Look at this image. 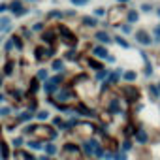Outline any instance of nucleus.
Wrapping results in <instances>:
<instances>
[{
	"mask_svg": "<svg viewBox=\"0 0 160 160\" xmlns=\"http://www.w3.org/2000/svg\"><path fill=\"white\" fill-rule=\"evenodd\" d=\"M12 147L13 149H23L25 145H27V138L25 136H17V138H12Z\"/></svg>",
	"mask_w": 160,
	"mask_h": 160,
	"instance_id": "42",
	"label": "nucleus"
},
{
	"mask_svg": "<svg viewBox=\"0 0 160 160\" xmlns=\"http://www.w3.org/2000/svg\"><path fill=\"white\" fill-rule=\"evenodd\" d=\"M122 73H124V68H121V66H117V68H113L111 72H109V75H108V79L106 81L113 87V85H119L121 81H122Z\"/></svg>",
	"mask_w": 160,
	"mask_h": 160,
	"instance_id": "14",
	"label": "nucleus"
},
{
	"mask_svg": "<svg viewBox=\"0 0 160 160\" xmlns=\"http://www.w3.org/2000/svg\"><path fill=\"white\" fill-rule=\"evenodd\" d=\"M60 87L58 85H55L53 81H51V79H47V81H43L42 83V91L47 94V96H53V94H57V91H58Z\"/></svg>",
	"mask_w": 160,
	"mask_h": 160,
	"instance_id": "25",
	"label": "nucleus"
},
{
	"mask_svg": "<svg viewBox=\"0 0 160 160\" xmlns=\"http://www.w3.org/2000/svg\"><path fill=\"white\" fill-rule=\"evenodd\" d=\"M58 42H60V40H58V34H57V28H55V27H47V28L40 34V43H45V45H49V47H57Z\"/></svg>",
	"mask_w": 160,
	"mask_h": 160,
	"instance_id": "9",
	"label": "nucleus"
},
{
	"mask_svg": "<svg viewBox=\"0 0 160 160\" xmlns=\"http://www.w3.org/2000/svg\"><path fill=\"white\" fill-rule=\"evenodd\" d=\"M60 136V130H57L51 122H38L36 124V134L34 138L42 139V141H57Z\"/></svg>",
	"mask_w": 160,
	"mask_h": 160,
	"instance_id": "4",
	"label": "nucleus"
},
{
	"mask_svg": "<svg viewBox=\"0 0 160 160\" xmlns=\"http://www.w3.org/2000/svg\"><path fill=\"white\" fill-rule=\"evenodd\" d=\"M121 34H122V36H130V34H134V25H130V23H122V25H121Z\"/></svg>",
	"mask_w": 160,
	"mask_h": 160,
	"instance_id": "45",
	"label": "nucleus"
},
{
	"mask_svg": "<svg viewBox=\"0 0 160 160\" xmlns=\"http://www.w3.org/2000/svg\"><path fill=\"white\" fill-rule=\"evenodd\" d=\"M43 152H45L47 156H51V158H55V156H58V152H60V147L57 145V141H45V147H43Z\"/></svg>",
	"mask_w": 160,
	"mask_h": 160,
	"instance_id": "22",
	"label": "nucleus"
},
{
	"mask_svg": "<svg viewBox=\"0 0 160 160\" xmlns=\"http://www.w3.org/2000/svg\"><path fill=\"white\" fill-rule=\"evenodd\" d=\"M40 89H42V81H40V79H36V77H32V79H30V83H28V89H27L25 92L30 94V96H38Z\"/></svg>",
	"mask_w": 160,
	"mask_h": 160,
	"instance_id": "23",
	"label": "nucleus"
},
{
	"mask_svg": "<svg viewBox=\"0 0 160 160\" xmlns=\"http://www.w3.org/2000/svg\"><path fill=\"white\" fill-rule=\"evenodd\" d=\"M13 111V106H0V119H12Z\"/></svg>",
	"mask_w": 160,
	"mask_h": 160,
	"instance_id": "40",
	"label": "nucleus"
},
{
	"mask_svg": "<svg viewBox=\"0 0 160 160\" xmlns=\"http://www.w3.org/2000/svg\"><path fill=\"white\" fill-rule=\"evenodd\" d=\"M68 2L72 4V6H75V8H83L85 4H89L91 0H68Z\"/></svg>",
	"mask_w": 160,
	"mask_h": 160,
	"instance_id": "50",
	"label": "nucleus"
},
{
	"mask_svg": "<svg viewBox=\"0 0 160 160\" xmlns=\"http://www.w3.org/2000/svg\"><path fill=\"white\" fill-rule=\"evenodd\" d=\"M15 119H17V122L19 124H28V122H34L36 119H34V111H30V109H21V111H17V115H15Z\"/></svg>",
	"mask_w": 160,
	"mask_h": 160,
	"instance_id": "18",
	"label": "nucleus"
},
{
	"mask_svg": "<svg viewBox=\"0 0 160 160\" xmlns=\"http://www.w3.org/2000/svg\"><path fill=\"white\" fill-rule=\"evenodd\" d=\"M134 40H136V43L141 45V47H151V45H154L152 32H149L147 28H138V30H134Z\"/></svg>",
	"mask_w": 160,
	"mask_h": 160,
	"instance_id": "8",
	"label": "nucleus"
},
{
	"mask_svg": "<svg viewBox=\"0 0 160 160\" xmlns=\"http://www.w3.org/2000/svg\"><path fill=\"white\" fill-rule=\"evenodd\" d=\"M152 40H154V45H160V23L152 27Z\"/></svg>",
	"mask_w": 160,
	"mask_h": 160,
	"instance_id": "47",
	"label": "nucleus"
},
{
	"mask_svg": "<svg viewBox=\"0 0 160 160\" xmlns=\"http://www.w3.org/2000/svg\"><path fill=\"white\" fill-rule=\"evenodd\" d=\"M83 64H85L89 70H92V72H98V70L106 68V62L100 60V58H96V57H92V55H87V57L83 58Z\"/></svg>",
	"mask_w": 160,
	"mask_h": 160,
	"instance_id": "12",
	"label": "nucleus"
},
{
	"mask_svg": "<svg viewBox=\"0 0 160 160\" xmlns=\"http://www.w3.org/2000/svg\"><path fill=\"white\" fill-rule=\"evenodd\" d=\"M113 160H128V152L117 151V152H113Z\"/></svg>",
	"mask_w": 160,
	"mask_h": 160,
	"instance_id": "49",
	"label": "nucleus"
},
{
	"mask_svg": "<svg viewBox=\"0 0 160 160\" xmlns=\"http://www.w3.org/2000/svg\"><path fill=\"white\" fill-rule=\"evenodd\" d=\"M8 12V2H0V13H6Z\"/></svg>",
	"mask_w": 160,
	"mask_h": 160,
	"instance_id": "52",
	"label": "nucleus"
},
{
	"mask_svg": "<svg viewBox=\"0 0 160 160\" xmlns=\"http://www.w3.org/2000/svg\"><path fill=\"white\" fill-rule=\"evenodd\" d=\"M154 13H156V17L160 19V6H156V8H154Z\"/></svg>",
	"mask_w": 160,
	"mask_h": 160,
	"instance_id": "57",
	"label": "nucleus"
},
{
	"mask_svg": "<svg viewBox=\"0 0 160 160\" xmlns=\"http://www.w3.org/2000/svg\"><path fill=\"white\" fill-rule=\"evenodd\" d=\"M51 2H57V0H51Z\"/></svg>",
	"mask_w": 160,
	"mask_h": 160,
	"instance_id": "62",
	"label": "nucleus"
},
{
	"mask_svg": "<svg viewBox=\"0 0 160 160\" xmlns=\"http://www.w3.org/2000/svg\"><path fill=\"white\" fill-rule=\"evenodd\" d=\"M132 0H117V4H122V6H128Z\"/></svg>",
	"mask_w": 160,
	"mask_h": 160,
	"instance_id": "56",
	"label": "nucleus"
},
{
	"mask_svg": "<svg viewBox=\"0 0 160 160\" xmlns=\"http://www.w3.org/2000/svg\"><path fill=\"white\" fill-rule=\"evenodd\" d=\"M2 47H4V53H6V55H10L12 51H15V45H13V40H12V38H8V40H4V43H2Z\"/></svg>",
	"mask_w": 160,
	"mask_h": 160,
	"instance_id": "46",
	"label": "nucleus"
},
{
	"mask_svg": "<svg viewBox=\"0 0 160 160\" xmlns=\"http://www.w3.org/2000/svg\"><path fill=\"white\" fill-rule=\"evenodd\" d=\"M53 160H57V158H53Z\"/></svg>",
	"mask_w": 160,
	"mask_h": 160,
	"instance_id": "64",
	"label": "nucleus"
},
{
	"mask_svg": "<svg viewBox=\"0 0 160 160\" xmlns=\"http://www.w3.org/2000/svg\"><path fill=\"white\" fill-rule=\"evenodd\" d=\"M49 72H51L49 68H38V70H36V73H34V77H36V79H40V81L43 83V81H47V79L51 77V75H49Z\"/></svg>",
	"mask_w": 160,
	"mask_h": 160,
	"instance_id": "38",
	"label": "nucleus"
},
{
	"mask_svg": "<svg viewBox=\"0 0 160 160\" xmlns=\"http://www.w3.org/2000/svg\"><path fill=\"white\" fill-rule=\"evenodd\" d=\"M62 58L66 62H83V53H79L77 47H66V51L62 53Z\"/></svg>",
	"mask_w": 160,
	"mask_h": 160,
	"instance_id": "10",
	"label": "nucleus"
},
{
	"mask_svg": "<svg viewBox=\"0 0 160 160\" xmlns=\"http://www.w3.org/2000/svg\"><path fill=\"white\" fill-rule=\"evenodd\" d=\"M8 12L12 13V17H25V15L30 13V10L25 4V0H10L8 2Z\"/></svg>",
	"mask_w": 160,
	"mask_h": 160,
	"instance_id": "7",
	"label": "nucleus"
},
{
	"mask_svg": "<svg viewBox=\"0 0 160 160\" xmlns=\"http://www.w3.org/2000/svg\"><path fill=\"white\" fill-rule=\"evenodd\" d=\"M25 147H27L28 151H32V152H43L45 141H42V139H38V138H28Z\"/></svg>",
	"mask_w": 160,
	"mask_h": 160,
	"instance_id": "20",
	"label": "nucleus"
},
{
	"mask_svg": "<svg viewBox=\"0 0 160 160\" xmlns=\"http://www.w3.org/2000/svg\"><path fill=\"white\" fill-rule=\"evenodd\" d=\"M2 132H4V128H2V126H0V138H2Z\"/></svg>",
	"mask_w": 160,
	"mask_h": 160,
	"instance_id": "59",
	"label": "nucleus"
},
{
	"mask_svg": "<svg viewBox=\"0 0 160 160\" xmlns=\"http://www.w3.org/2000/svg\"><path fill=\"white\" fill-rule=\"evenodd\" d=\"M126 23H130V25H138V23H139V10L128 8V10H126Z\"/></svg>",
	"mask_w": 160,
	"mask_h": 160,
	"instance_id": "27",
	"label": "nucleus"
},
{
	"mask_svg": "<svg viewBox=\"0 0 160 160\" xmlns=\"http://www.w3.org/2000/svg\"><path fill=\"white\" fill-rule=\"evenodd\" d=\"M141 55V60H143V77H152L154 75V66H152V62H151V58H149V55L147 53H139Z\"/></svg>",
	"mask_w": 160,
	"mask_h": 160,
	"instance_id": "17",
	"label": "nucleus"
},
{
	"mask_svg": "<svg viewBox=\"0 0 160 160\" xmlns=\"http://www.w3.org/2000/svg\"><path fill=\"white\" fill-rule=\"evenodd\" d=\"M55 28H57V34H58L60 43H64L66 47H77L79 45V38L75 36V32L68 25H64L60 21V23H55Z\"/></svg>",
	"mask_w": 160,
	"mask_h": 160,
	"instance_id": "3",
	"label": "nucleus"
},
{
	"mask_svg": "<svg viewBox=\"0 0 160 160\" xmlns=\"http://www.w3.org/2000/svg\"><path fill=\"white\" fill-rule=\"evenodd\" d=\"M147 92H149V96H151L152 102H158L160 100V91H158V85L156 83H149L147 85Z\"/></svg>",
	"mask_w": 160,
	"mask_h": 160,
	"instance_id": "32",
	"label": "nucleus"
},
{
	"mask_svg": "<svg viewBox=\"0 0 160 160\" xmlns=\"http://www.w3.org/2000/svg\"><path fill=\"white\" fill-rule=\"evenodd\" d=\"M122 81H124V83H136V81H138V73H136L134 70H124Z\"/></svg>",
	"mask_w": 160,
	"mask_h": 160,
	"instance_id": "39",
	"label": "nucleus"
},
{
	"mask_svg": "<svg viewBox=\"0 0 160 160\" xmlns=\"http://www.w3.org/2000/svg\"><path fill=\"white\" fill-rule=\"evenodd\" d=\"M51 113L47 111V109H38L36 113H34V119L38 121V122H47V121H51Z\"/></svg>",
	"mask_w": 160,
	"mask_h": 160,
	"instance_id": "34",
	"label": "nucleus"
},
{
	"mask_svg": "<svg viewBox=\"0 0 160 160\" xmlns=\"http://www.w3.org/2000/svg\"><path fill=\"white\" fill-rule=\"evenodd\" d=\"M79 23H81V27H85V28H94L96 30L98 25H100V19L91 13V15H81L79 17Z\"/></svg>",
	"mask_w": 160,
	"mask_h": 160,
	"instance_id": "19",
	"label": "nucleus"
},
{
	"mask_svg": "<svg viewBox=\"0 0 160 160\" xmlns=\"http://www.w3.org/2000/svg\"><path fill=\"white\" fill-rule=\"evenodd\" d=\"M134 141L138 143V145H149L151 143V134H149V130L145 128V126H138V130H136V136H134Z\"/></svg>",
	"mask_w": 160,
	"mask_h": 160,
	"instance_id": "11",
	"label": "nucleus"
},
{
	"mask_svg": "<svg viewBox=\"0 0 160 160\" xmlns=\"http://www.w3.org/2000/svg\"><path fill=\"white\" fill-rule=\"evenodd\" d=\"M2 43H4V40H2V38H0V45H2Z\"/></svg>",
	"mask_w": 160,
	"mask_h": 160,
	"instance_id": "60",
	"label": "nucleus"
},
{
	"mask_svg": "<svg viewBox=\"0 0 160 160\" xmlns=\"http://www.w3.org/2000/svg\"><path fill=\"white\" fill-rule=\"evenodd\" d=\"M113 43H117L119 47H122V49H132V45H130V42L126 40V36H122V34H117V36H113Z\"/></svg>",
	"mask_w": 160,
	"mask_h": 160,
	"instance_id": "31",
	"label": "nucleus"
},
{
	"mask_svg": "<svg viewBox=\"0 0 160 160\" xmlns=\"http://www.w3.org/2000/svg\"><path fill=\"white\" fill-rule=\"evenodd\" d=\"M89 55H92V57H96V58H100V60H106L108 55H109V49H108V45H104V43H94Z\"/></svg>",
	"mask_w": 160,
	"mask_h": 160,
	"instance_id": "15",
	"label": "nucleus"
},
{
	"mask_svg": "<svg viewBox=\"0 0 160 160\" xmlns=\"http://www.w3.org/2000/svg\"><path fill=\"white\" fill-rule=\"evenodd\" d=\"M45 28H47V23H45V21H34V23L30 25V30H32L34 34H36V32H38V34H42Z\"/></svg>",
	"mask_w": 160,
	"mask_h": 160,
	"instance_id": "41",
	"label": "nucleus"
},
{
	"mask_svg": "<svg viewBox=\"0 0 160 160\" xmlns=\"http://www.w3.org/2000/svg\"><path fill=\"white\" fill-rule=\"evenodd\" d=\"M36 160H53V158H51V156H47V154L43 152V154H40V156H36Z\"/></svg>",
	"mask_w": 160,
	"mask_h": 160,
	"instance_id": "55",
	"label": "nucleus"
},
{
	"mask_svg": "<svg viewBox=\"0 0 160 160\" xmlns=\"http://www.w3.org/2000/svg\"><path fill=\"white\" fill-rule=\"evenodd\" d=\"M12 30V17L4 15V17H0V34H6Z\"/></svg>",
	"mask_w": 160,
	"mask_h": 160,
	"instance_id": "33",
	"label": "nucleus"
},
{
	"mask_svg": "<svg viewBox=\"0 0 160 160\" xmlns=\"http://www.w3.org/2000/svg\"><path fill=\"white\" fill-rule=\"evenodd\" d=\"M36 124H38V122L23 124V128H21V136H25L27 139H28V138H34V134H36Z\"/></svg>",
	"mask_w": 160,
	"mask_h": 160,
	"instance_id": "30",
	"label": "nucleus"
},
{
	"mask_svg": "<svg viewBox=\"0 0 160 160\" xmlns=\"http://www.w3.org/2000/svg\"><path fill=\"white\" fill-rule=\"evenodd\" d=\"M19 34H21V36H23L25 40H30L34 32L30 30V27H28V28H27V27H21V28H19Z\"/></svg>",
	"mask_w": 160,
	"mask_h": 160,
	"instance_id": "48",
	"label": "nucleus"
},
{
	"mask_svg": "<svg viewBox=\"0 0 160 160\" xmlns=\"http://www.w3.org/2000/svg\"><path fill=\"white\" fill-rule=\"evenodd\" d=\"M119 94L122 96L124 102H128V106H134V104H139L141 100V89L136 87L134 83H128V85H122L119 89Z\"/></svg>",
	"mask_w": 160,
	"mask_h": 160,
	"instance_id": "5",
	"label": "nucleus"
},
{
	"mask_svg": "<svg viewBox=\"0 0 160 160\" xmlns=\"http://www.w3.org/2000/svg\"><path fill=\"white\" fill-rule=\"evenodd\" d=\"M115 60H117V58H115V55H111V53H109V55H108V58H106L104 62H106V64H115Z\"/></svg>",
	"mask_w": 160,
	"mask_h": 160,
	"instance_id": "51",
	"label": "nucleus"
},
{
	"mask_svg": "<svg viewBox=\"0 0 160 160\" xmlns=\"http://www.w3.org/2000/svg\"><path fill=\"white\" fill-rule=\"evenodd\" d=\"M58 156H60V160H83L85 158L83 149H81V143H75L72 139H66L60 145Z\"/></svg>",
	"mask_w": 160,
	"mask_h": 160,
	"instance_id": "1",
	"label": "nucleus"
},
{
	"mask_svg": "<svg viewBox=\"0 0 160 160\" xmlns=\"http://www.w3.org/2000/svg\"><path fill=\"white\" fill-rule=\"evenodd\" d=\"M51 124H53L57 130L64 132V126H66V119H64V117H60V115H53V117H51Z\"/></svg>",
	"mask_w": 160,
	"mask_h": 160,
	"instance_id": "35",
	"label": "nucleus"
},
{
	"mask_svg": "<svg viewBox=\"0 0 160 160\" xmlns=\"http://www.w3.org/2000/svg\"><path fill=\"white\" fill-rule=\"evenodd\" d=\"M6 100H10V98H8V94H6V92H2V91H0V104H4Z\"/></svg>",
	"mask_w": 160,
	"mask_h": 160,
	"instance_id": "53",
	"label": "nucleus"
},
{
	"mask_svg": "<svg viewBox=\"0 0 160 160\" xmlns=\"http://www.w3.org/2000/svg\"><path fill=\"white\" fill-rule=\"evenodd\" d=\"M0 160H2V154H0Z\"/></svg>",
	"mask_w": 160,
	"mask_h": 160,
	"instance_id": "63",
	"label": "nucleus"
},
{
	"mask_svg": "<svg viewBox=\"0 0 160 160\" xmlns=\"http://www.w3.org/2000/svg\"><path fill=\"white\" fill-rule=\"evenodd\" d=\"M49 62H51V64H49V70H51L53 73H64V72H66V60H64L62 57H55V58H51Z\"/></svg>",
	"mask_w": 160,
	"mask_h": 160,
	"instance_id": "16",
	"label": "nucleus"
},
{
	"mask_svg": "<svg viewBox=\"0 0 160 160\" xmlns=\"http://www.w3.org/2000/svg\"><path fill=\"white\" fill-rule=\"evenodd\" d=\"M64 19V12L62 10H51L45 13V21H55V23H60Z\"/></svg>",
	"mask_w": 160,
	"mask_h": 160,
	"instance_id": "26",
	"label": "nucleus"
},
{
	"mask_svg": "<svg viewBox=\"0 0 160 160\" xmlns=\"http://www.w3.org/2000/svg\"><path fill=\"white\" fill-rule=\"evenodd\" d=\"M32 55H34V60H36V62L43 64V62L55 58V47H49V45H45V43H38V45H34Z\"/></svg>",
	"mask_w": 160,
	"mask_h": 160,
	"instance_id": "6",
	"label": "nucleus"
},
{
	"mask_svg": "<svg viewBox=\"0 0 160 160\" xmlns=\"http://www.w3.org/2000/svg\"><path fill=\"white\" fill-rule=\"evenodd\" d=\"M156 85H158V91H160V81H158V83H156Z\"/></svg>",
	"mask_w": 160,
	"mask_h": 160,
	"instance_id": "61",
	"label": "nucleus"
},
{
	"mask_svg": "<svg viewBox=\"0 0 160 160\" xmlns=\"http://www.w3.org/2000/svg\"><path fill=\"white\" fill-rule=\"evenodd\" d=\"M12 40H13V45H15V51H19V53H23L25 51V38L19 34V32H15V34H12L10 36Z\"/></svg>",
	"mask_w": 160,
	"mask_h": 160,
	"instance_id": "28",
	"label": "nucleus"
},
{
	"mask_svg": "<svg viewBox=\"0 0 160 160\" xmlns=\"http://www.w3.org/2000/svg\"><path fill=\"white\" fill-rule=\"evenodd\" d=\"M10 145H12V143H8L6 139L0 138V154H2V160H10V158L13 156V152H12Z\"/></svg>",
	"mask_w": 160,
	"mask_h": 160,
	"instance_id": "24",
	"label": "nucleus"
},
{
	"mask_svg": "<svg viewBox=\"0 0 160 160\" xmlns=\"http://www.w3.org/2000/svg\"><path fill=\"white\" fill-rule=\"evenodd\" d=\"M68 17H75V12H73V10H70V12H64V19H68Z\"/></svg>",
	"mask_w": 160,
	"mask_h": 160,
	"instance_id": "54",
	"label": "nucleus"
},
{
	"mask_svg": "<svg viewBox=\"0 0 160 160\" xmlns=\"http://www.w3.org/2000/svg\"><path fill=\"white\" fill-rule=\"evenodd\" d=\"M154 4L152 2H141L139 4V12H143V13H151V12H154Z\"/></svg>",
	"mask_w": 160,
	"mask_h": 160,
	"instance_id": "43",
	"label": "nucleus"
},
{
	"mask_svg": "<svg viewBox=\"0 0 160 160\" xmlns=\"http://www.w3.org/2000/svg\"><path fill=\"white\" fill-rule=\"evenodd\" d=\"M109 68L106 66V68H102V70H98V72H94V81L96 83H102V81H106L108 79V75H109Z\"/></svg>",
	"mask_w": 160,
	"mask_h": 160,
	"instance_id": "36",
	"label": "nucleus"
},
{
	"mask_svg": "<svg viewBox=\"0 0 160 160\" xmlns=\"http://www.w3.org/2000/svg\"><path fill=\"white\" fill-rule=\"evenodd\" d=\"M121 151L132 152V151H134V139H132V138H122V139H121Z\"/></svg>",
	"mask_w": 160,
	"mask_h": 160,
	"instance_id": "37",
	"label": "nucleus"
},
{
	"mask_svg": "<svg viewBox=\"0 0 160 160\" xmlns=\"http://www.w3.org/2000/svg\"><path fill=\"white\" fill-rule=\"evenodd\" d=\"M13 73H15V60L8 58L6 64L2 66V75H4V77H12Z\"/></svg>",
	"mask_w": 160,
	"mask_h": 160,
	"instance_id": "29",
	"label": "nucleus"
},
{
	"mask_svg": "<svg viewBox=\"0 0 160 160\" xmlns=\"http://www.w3.org/2000/svg\"><path fill=\"white\" fill-rule=\"evenodd\" d=\"M126 10H128V6H122V4H117L115 8H109L108 15H106V27L119 28L122 23H126Z\"/></svg>",
	"mask_w": 160,
	"mask_h": 160,
	"instance_id": "2",
	"label": "nucleus"
},
{
	"mask_svg": "<svg viewBox=\"0 0 160 160\" xmlns=\"http://www.w3.org/2000/svg\"><path fill=\"white\" fill-rule=\"evenodd\" d=\"M13 158H15V160H36L34 152L28 151L27 147H23V149H15V151H13Z\"/></svg>",
	"mask_w": 160,
	"mask_h": 160,
	"instance_id": "21",
	"label": "nucleus"
},
{
	"mask_svg": "<svg viewBox=\"0 0 160 160\" xmlns=\"http://www.w3.org/2000/svg\"><path fill=\"white\" fill-rule=\"evenodd\" d=\"M92 15L98 17V19H102V17L108 15V8H104V6H96V8L92 10Z\"/></svg>",
	"mask_w": 160,
	"mask_h": 160,
	"instance_id": "44",
	"label": "nucleus"
},
{
	"mask_svg": "<svg viewBox=\"0 0 160 160\" xmlns=\"http://www.w3.org/2000/svg\"><path fill=\"white\" fill-rule=\"evenodd\" d=\"M25 2H28V4H34V2H38V0H25Z\"/></svg>",
	"mask_w": 160,
	"mask_h": 160,
	"instance_id": "58",
	"label": "nucleus"
},
{
	"mask_svg": "<svg viewBox=\"0 0 160 160\" xmlns=\"http://www.w3.org/2000/svg\"><path fill=\"white\" fill-rule=\"evenodd\" d=\"M94 42H96V43L109 45V43H113V38H111V34H109L106 28H96V30H94Z\"/></svg>",
	"mask_w": 160,
	"mask_h": 160,
	"instance_id": "13",
	"label": "nucleus"
}]
</instances>
